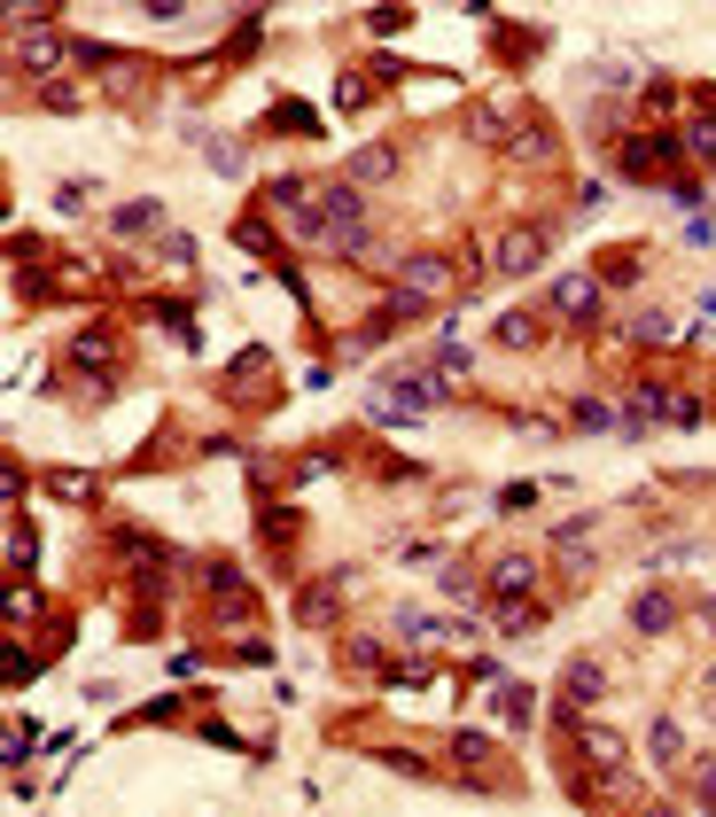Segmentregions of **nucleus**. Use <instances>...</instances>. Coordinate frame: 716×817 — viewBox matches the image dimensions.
Listing matches in <instances>:
<instances>
[{
    "instance_id": "6",
    "label": "nucleus",
    "mask_w": 716,
    "mask_h": 817,
    "mask_svg": "<svg viewBox=\"0 0 716 817\" xmlns=\"http://www.w3.org/2000/svg\"><path fill=\"white\" fill-rule=\"evenodd\" d=\"M398 289H413V296H444V289H452V265H444V257H405V265H398Z\"/></svg>"
},
{
    "instance_id": "10",
    "label": "nucleus",
    "mask_w": 716,
    "mask_h": 817,
    "mask_svg": "<svg viewBox=\"0 0 716 817\" xmlns=\"http://www.w3.org/2000/svg\"><path fill=\"white\" fill-rule=\"evenodd\" d=\"M529 584H537V561H522V553L491 561V600H522Z\"/></svg>"
},
{
    "instance_id": "31",
    "label": "nucleus",
    "mask_w": 716,
    "mask_h": 817,
    "mask_svg": "<svg viewBox=\"0 0 716 817\" xmlns=\"http://www.w3.org/2000/svg\"><path fill=\"white\" fill-rule=\"evenodd\" d=\"M249 9H265V0H249Z\"/></svg>"
},
{
    "instance_id": "1",
    "label": "nucleus",
    "mask_w": 716,
    "mask_h": 817,
    "mask_svg": "<svg viewBox=\"0 0 716 817\" xmlns=\"http://www.w3.org/2000/svg\"><path fill=\"white\" fill-rule=\"evenodd\" d=\"M546 249H553V234H546V226H514V234H499L491 265L522 281V272H537V265H546Z\"/></svg>"
},
{
    "instance_id": "22",
    "label": "nucleus",
    "mask_w": 716,
    "mask_h": 817,
    "mask_svg": "<svg viewBox=\"0 0 716 817\" xmlns=\"http://www.w3.org/2000/svg\"><path fill=\"white\" fill-rule=\"evenodd\" d=\"M203 584H211L219 600H234V592H242V577H234V561H211V569H203Z\"/></svg>"
},
{
    "instance_id": "14",
    "label": "nucleus",
    "mask_w": 716,
    "mask_h": 817,
    "mask_svg": "<svg viewBox=\"0 0 716 817\" xmlns=\"http://www.w3.org/2000/svg\"><path fill=\"white\" fill-rule=\"evenodd\" d=\"M164 226V203H125L118 211V234H156Z\"/></svg>"
},
{
    "instance_id": "7",
    "label": "nucleus",
    "mask_w": 716,
    "mask_h": 817,
    "mask_svg": "<svg viewBox=\"0 0 716 817\" xmlns=\"http://www.w3.org/2000/svg\"><path fill=\"white\" fill-rule=\"evenodd\" d=\"M343 179H350V188H382V179H398V148H358L350 164H343Z\"/></svg>"
},
{
    "instance_id": "18",
    "label": "nucleus",
    "mask_w": 716,
    "mask_h": 817,
    "mask_svg": "<svg viewBox=\"0 0 716 817\" xmlns=\"http://www.w3.org/2000/svg\"><path fill=\"white\" fill-rule=\"evenodd\" d=\"M631 335H639V343H670L678 327H670V312H639V320H631Z\"/></svg>"
},
{
    "instance_id": "4",
    "label": "nucleus",
    "mask_w": 716,
    "mask_h": 817,
    "mask_svg": "<svg viewBox=\"0 0 716 817\" xmlns=\"http://www.w3.org/2000/svg\"><path fill=\"white\" fill-rule=\"evenodd\" d=\"M577 756H584L592 771H615L631 748H623V732H615V724H584V716H577Z\"/></svg>"
},
{
    "instance_id": "9",
    "label": "nucleus",
    "mask_w": 716,
    "mask_h": 817,
    "mask_svg": "<svg viewBox=\"0 0 716 817\" xmlns=\"http://www.w3.org/2000/svg\"><path fill=\"white\" fill-rule=\"evenodd\" d=\"M647 763H662V771H678V763H685V732H678V716H655V724H647Z\"/></svg>"
},
{
    "instance_id": "15",
    "label": "nucleus",
    "mask_w": 716,
    "mask_h": 817,
    "mask_svg": "<svg viewBox=\"0 0 716 817\" xmlns=\"http://www.w3.org/2000/svg\"><path fill=\"white\" fill-rule=\"evenodd\" d=\"M499 343H506V350H529V343H537V320H529V312H506V320H499Z\"/></svg>"
},
{
    "instance_id": "20",
    "label": "nucleus",
    "mask_w": 716,
    "mask_h": 817,
    "mask_svg": "<svg viewBox=\"0 0 716 817\" xmlns=\"http://www.w3.org/2000/svg\"><path fill=\"white\" fill-rule=\"evenodd\" d=\"M529 630H537V607L529 600H506V639H529Z\"/></svg>"
},
{
    "instance_id": "5",
    "label": "nucleus",
    "mask_w": 716,
    "mask_h": 817,
    "mask_svg": "<svg viewBox=\"0 0 716 817\" xmlns=\"http://www.w3.org/2000/svg\"><path fill=\"white\" fill-rule=\"evenodd\" d=\"M553 312L584 327V320L600 312V281H584V272H561V281H553Z\"/></svg>"
},
{
    "instance_id": "25",
    "label": "nucleus",
    "mask_w": 716,
    "mask_h": 817,
    "mask_svg": "<svg viewBox=\"0 0 716 817\" xmlns=\"http://www.w3.org/2000/svg\"><path fill=\"white\" fill-rule=\"evenodd\" d=\"M436 374H468V343H444L436 350Z\"/></svg>"
},
{
    "instance_id": "11",
    "label": "nucleus",
    "mask_w": 716,
    "mask_h": 817,
    "mask_svg": "<svg viewBox=\"0 0 716 817\" xmlns=\"http://www.w3.org/2000/svg\"><path fill=\"white\" fill-rule=\"evenodd\" d=\"M506 125H514V94H491V102L476 110V133H483V141H506Z\"/></svg>"
},
{
    "instance_id": "3",
    "label": "nucleus",
    "mask_w": 716,
    "mask_h": 817,
    "mask_svg": "<svg viewBox=\"0 0 716 817\" xmlns=\"http://www.w3.org/2000/svg\"><path fill=\"white\" fill-rule=\"evenodd\" d=\"M600 693H607V670H600L592 654H577V662L561 670V701H569V716H584V708H592Z\"/></svg>"
},
{
    "instance_id": "26",
    "label": "nucleus",
    "mask_w": 716,
    "mask_h": 817,
    "mask_svg": "<svg viewBox=\"0 0 716 817\" xmlns=\"http://www.w3.org/2000/svg\"><path fill=\"white\" fill-rule=\"evenodd\" d=\"M444 600H476V577L468 569H444Z\"/></svg>"
},
{
    "instance_id": "8",
    "label": "nucleus",
    "mask_w": 716,
    "mask_h": 817,
    "mask_svg": "<svg viewBox=\"0 0 716 817\" xmlns=\"http://www.w3.org/2000/svg\"><path fill=\"white\" fill-rule=\"evenodd\" d=\"M670 623H678V600L670 592H639L631 600V630H639V639H662Z\"/></svg>"
},
{
    "instance_id": "12",
    "label": "nucleus",
    "mask_w": 716,
    "mask_h": 817,
    "mask_svg": "<svg viewBox=\"0 0 716 817\" xmlns=\"http://www.w3.org/2000/svg\"><path fill=\"white\" fill-rule=\"evenodd\" d=\"M537 716V693L529 685H499V724H529Z\"/></svg>"
},
{
    "instance_id": "30",
    "label": "nucleus",
    "mask_w": 716,
    "mask_h": 817,
    "mask_svg": "<svg viewBox=\"0 0 716 817\" xmlns=\"http://www.w3.org/2000/svg\"><path fill=\"white\" fill-rule=\"evenodd\" d=\"M47 9H55V0H9V16H16V24H40Z\"/></svg>"
},
{
    "instance_id": "27",
    "label": "nucleus",
    "mask_w": 716,
    "mask_h": 817,
    "mask_svg": "<svg viewBox=\"0 0 716 817\" xmlns=\"http://www.w3.org/2000/svg\"><path fill=\"white\" fill-rule=\"evenodd\" d=\"M141 9H148L156 24H179V16H188V0H141Z\"/></svg>"
},
{
    "instance_id": "21",
    "label": "nucleus",
    "mask_w": 716,
    "mask_h": 817,
    "mask_svg": "<svg viewBox=\"0 0 716 817\" xmlns=\"http://www.w3.org/2000/svg\"><path fill=\"white\" fill-rule=\"evenodd\" d=\"M529 506H537V483H506L499 491V514H529Z\"/></svg>"
},
{
    "instance_id": "29",
    "label": "nucleus",
    "mask_w": 716,
    "mask_h": 817,
    "mask_svg": "<svg viewBox=\"0 0 716 817\" xmlns=\"http://www.w3.org/2000/svg\"><path fill=\"white\" fill-rule=\"evenodd\" d=\"M693 802H708V809H716V763H701V771H693Z\"/></svg>"
},
{
    "instance_id": "19",
    "label": "nucleus",
    "mask_w": 716,
    "mask_h": 817,
    "mask_svg": "<svg viewBox=\"0 0 716 817\" xmlns=\"http://www.w3.org/2000/svg\"><path fill=\"white\" fill-rule=\"evenodd\" d=\"M398 639H405V647H421V639H436V623H428L421 607H405V615H398Z\"/></svg>"
},
{
    "instance_id": "17",
    "label": "nucleus",
    "mask_w": 716,
    "mask_h": 817,
    "mask_svg": "<svg viewBox=\"0 0 716 817\" xmlns=\"http://www.w3.org/2000/svg\"><path fill=\"white\" fill-rule=\"evenodd\" d=\"M40 102H47V110H78L86 94H78V86H70V78H40Z\"/></svg>"
},
{
    "instance_id": "24",
    "label": "nucleus",
    "mask_w": 716,
    "mask_h": 817,
    "mask_svg": "<svg viewBox=\"0 0 716 817\" xmlns=\"http://www.w3.org/2000/svg\"><path fill=\"white\" fill-rule=\"evenodd\" d=\"M327 600H335V584H312V592L297 600V615H304V623H320V615H327Z\"/></svg>"
},
{
    "instance_id": "28",
    "label": "nucleus",
    "mask_w": 716,
    "mask_h": 817,
    "mask_svg": "<svg viewBox=\"0 0 716 817\" xmlns=\"http://www.w3.org/2000/svg\"><path fill=\"white\" fill-rule=\"evenodd\" d=\"M607 421H615L607 405H592V398H577V428H607Z\"/></svg>"
},
{
    "instance_id": "32",
    "label": "nucleus",
    "mask_w": 716,
    "mask_h": 817,
    "mask_svg": "<svg viewBox=\"0 0 716 817\" xmlns=\"http://www.w3.org/2000/svg\"><path fill=\"white\" fill-rule=\"evenodd\" d=\"M708 685H716V670H708Z\"/></svg>"
},
{
    "instance_id": "16",
    "label": "nucleus",
    "mask_w": 716,
    "mask_h": 817,
    "mask_svg": "<svg viewBox=\"0 0 716 817\" xmlns=\"http://www.w3.org/2000/svg\"><path fill=\"white\" fill-rule=\"evenodd\" d=\"M452 756H460V771H483V763H491V740H483V732H460Z\"/></svg>"
},
{
    "instance_id": "23",
    "label": "nucleus",
    "mask_w": 716,
    "mask_h": 817,
    "mask_svg": "<svg viewBox=\"0 0 716 817\" xmlns=\"http://www.w3.org/2000/svg\"><path fill=\"white\" fill-rule=\"evenodd\" d=\"M47 491H55V499H86V491H94V483H86L78 468H63V475H47Z\"/></svg>"
},
{
    "instance_id": "13",
    "label": "nucleus",
    "mask_w": 716,
    "mask_h": 817,
    "mask_svg": "<svg viewBox=\"0 0 716 817\" xmlns=\"http://www.w3.org/2000/svg\"><path fill=\"white\" fill-rule=\"evenodd\" d=\"M70 358H78V367H110V358H118V343L94 327V335H78V343H70Z\"/></svg>"
},
{
    "instance_id": "2",
    "label": "nucleus",
    "mask_w": 716,
    "mask_h": 817,
    "mask_svg": "<svg viewBox=\"0 0 716 817\" xmlns=\"http://www.w3.org/2000/svg\"><path fill=\"white\" fill-rule=\"evenodd\" d=\"M63 55H70V47H63L47 24H24V32H16V63H24L32 78H55V70H63Z\"/></svg>"
}]
</instances>
